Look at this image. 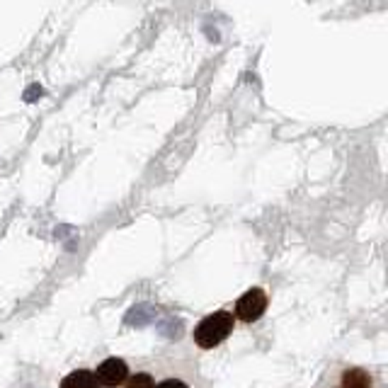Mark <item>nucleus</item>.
Listing matches in <instances>:
<instances>
[{
  "mask_svg": "<svg viewBox=\"0 0 388 388\" xmlns=\"http://www.w3.org/2000/svg\"><path fill=\"white\" fill-rule=\"evenodd\" d=\"M233 323H236V318H233V313H228V311H214V313H209L206 318H201L199 325L194 327L196 347L201 349L218 347L233 332Z\"/></svg>",
  "mask_w": 388,
  "mask_h": 388,
  "instance_id": "f257e3e1",
  "label": "nucleus"
},
{
  "mask_svg": "<svg viewBox=\"0 0 388 388\" xmlns=\"http://www.w3.org/2000/svg\"><path fill=\"white\" fill-rule=\"evenodd\" d=\"M267 294L262 289L253 287L243 294L236 301V318L243 323H255L258 318H262V313L267 311Z\"/></svg>",
  "mask_w": 388,
  "mask_h": 388,
  "instance_id": "f03ea898",
  "label": "nucleus"
},
{
  "mask_svg": "<svg viewBox=\"0 0 388 388\" xmlns=\"http://www.w3.org/2000/svg\"><path fill=\"white\" fill-rule=\"evenodd\" d=\"M129 376V367L124 359L119 357H107L105 362H100V367L95 371V379L100 388H117V386H124Z\"/></svg>",
  "mask_w": 388,
  "mask_h": 388,
  "instance_id": "7ed1b4c3",
  "label": "nucleus"
},
{
  "mask_svg": "<svg viewBox=\"0 0 388 388\" xmlns=\"http://www.w3.org/2000/svg\"><path fill=\"white\" fill-rule=\"evenodd\" d=\"M156 315H158V311L153 303H136V306H131L129 313L124 315V323L131 327H144V325L153 323Z\"/></svg>",
  "mask_w": 388,
  "mask_h": 388,
  "instance_id": "20e7f679",
  "label": "nucleus"
},
{
  "mask_svg": "<svg viewBox=\"0 0 388 388\" xmlns=\"http://www.w3.org/2000/svg\"><path fill=\"white\" fill-rule=\"evenodd\" d=\"M61 388H100L95 379V371H87V369H78V371H70L68 376L61 381Z\"/></svg>",
  "mask_w": 388,
  "mask_h": 388,
  "instance_id": "39448f33",
  "label": "nucleus"
},
{
  "mask_svg": "<svg viewBox=\"0 0 388 388\" xmlns=\"http://www.w3.org/2000/svg\"><path fill=\"white\" fill-rule=\"evenodd\" d=\"M342 388H371V376L364 369L354 367L342 371Z\"/></svg>",
  "mask_w": 388,
  "mask_h": 388,
  "instance_id": "423d86ee",
  "label": "nucleus"
},
{
  "mask_svg": "<svg viewBox=\"0 0 388 388\" xmlns=\"http://www.w3.org/2000/svg\"><path fill=\"white\" fill-rule=\"evenodd\" d=\"M153 386H156V381H153V376L146 374V371L127 376V381H124V388H153Z\"/></svg>",
  "mask_w": 388,
  "mask_h": 388,
  "instance_id": "0eeeda50",
  "label": "nucleus"
},
{
  "mask_svg": "<svg viewBox=\"0 0 388 388\" xmlns=\"http://www.w3.org/2000/svg\"><path fill=\"white\" fill-rule=\"evenodd\" d=\"M158 330H161L165 337H170V340H175V337L182 335V320L168 318V320H163V323H158Z\"/></svg>",
  "mask_w": 388,
  "mask_h": 388,
  "instance_id": "6e6552de",
  "label": "nucleus"
},
{
  "mask_svg": "<svg viewBox=\"0 0 388 388\" xmlns=\"http://www.w3.org/2000/svg\"><path fill=\"white\" fill-rule=\"evenodd\" d=\"M153 388H189L184 381H180V379H165V381H161L158 386H153Z\"/></svg>",
  "mask_w": 388,
  "mask_h": 388,
  "instance_id": "1a4fd4ad",
  "label": "nucleus"
}]
</instances>
